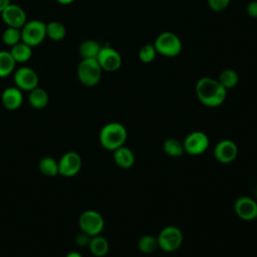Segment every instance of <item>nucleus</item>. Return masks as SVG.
I'll use <instances>...</instances> for the list:
<instances>
[{
    "instance_id": "obj_36",
    "label": "nucleus",
    "mask_w": 257,
    "mask_h": 257,
    "mask_svg": "<svg viewBox=\"0 0 257 257\" xmlns=\"http://www.w3.org/2000/svg\"><path fill=\"white\" fill-rule=\"evenodd\" d=\"M256 218H257V213H256Z\"/></svg>"
},
{
    "instance_id": "obj_33",
    "label": "nucleus",
    "mask_w": 257,
    "mask_h": 257,
    "mask_svg": "<svg viewBox=\"0 0 257 257\" xmlns=\"http://www.w3.org/2000/svg\"><path fill=\"white\" fill-rule=\"evenodd\" d=\"M66 257H82L78 252H76V251H72V252H69L67 255H66Z\"/></svg>"
},
{
    "instance_id": "obj_28",
    "label": "nucleus",
    "mask_w": 257,
    "mask_h": 257,
    "mask_svg": "<svg viewBox=\"0 0 257 257\" xmlns=\"http://www.w3.org/2000/svg\"><path fill=\"white\" fill-rule=\"evenodd\" d=\"M157 56V50L154 44L144 45L139 51V59L144 63L152 62Z\"/></svg>"
},
{
    "instance_id": "obj_20",
    "label": "nucleus",
    "mask_w": 257,
    "mask_h": 257,
    "mask_svg": "<svg viewBox=\"0 0 257 257\" xmlns=\"http://www.w3.org/2000/svg\"><path fill=\"white\" fill-rule=\"evenodd\" d=\"M66 35L64 24L59 21H50L46 24V36L52 41H60Z\"/></svg>"
},
{
    "instance_id": "obj_3",
    "label": "nucleus",
    "mask_w": 257,
    "mask_h": 257,
    "mask_svg": "<svg viewBox=\"0 0 257 257\" xmlns=\"http://www.w3.org/2000/svg\"><path fill=\"white\" fill-rule=\"evenodd\" d=\"M78 80L85 86L96 85L102 74V69L96 58H82L77 66Z\"/></svg>"
},
{
    "instance_id": "obj_29",
    "label": "nucleus",
    "mask_w": 257,
    "mask_h": 257,
    "mask_svg": "<svg viewBox=\"0 0 257 257\" xmlns=\"http://www.w3.org/2000/svg\"><path fill=\"white\" fill-rule=\"evenodd\" d=\"M231 0H208L209 7L215 12L224 11L230 4Z\"/></svg>"
},
{
    "instance_id": "obj_10",
    "label": "nucleus",
    "mask_w": 257,
    "mask_h": 257,
    "mask_svg": "<svg viewBox=\"0 0 257 257\" xmlns=\"http://www.w3.org/2000/svg\"><path fill=\"white\" fill-rule=\"evenodd\" d=\"M1 17L7 27H14L21 29L27 22L26 13L24 9L16 4L10 3L2 12Z\"/></svg>"
},
{
    "instance_id": "obj_22",
    "label": "nucleus",
    "mask_w": 257,
    "mask_h": 257,
    "mask_svg": "<svg viewBox=\"0 0 257 257\" xmlns=\"http://www.w3.org/2000/svg\"><path fill=\"white\" fill-rule=\"evenodd\" d=\"M101 46L94 40H84L79 46V53L82 58H96Z\"/></svg>"
},
{
    "instance_id": "obj_34",
    "label": "nucleus",
    "mask_w": 257,
    "mask_h": 257,
    "mask_svg": "<svg viewBox=\"0 0 257 257\" xmlns=\"http://www.w3.org/2000/svg\"><path fill=\"white\" fill-rule=\"evenodd\" d=\"M58 3L60 4H63V5H67V4H70L72 3L74 0H56Z\"/></svg>"
},
{
    "instance_id": "obj_18",
    "label": "nucleus",
    "mask_w": 257,
    "mask_h": 257,
    "mask_svg": "<svg viewBox=\"0 0 257 257\" xmlns=\"http://www.w3.org/2000/svg\"><path fill=\"white\" fill-rule=\"evenodd\" d=\"M29 92L30 93L28 96V101L32 107L36 109H41L47 105L49 96L45 89L37 86Z\"/></svg>"
},
{
    "instance_id": "obj_2",
    "label": "nucleus",
    "mask_w": 257,
    "mask_h": 257,
    "mask_svg": "<svg viewBox=\"0 0 257 257\" xmlns=\"http://www.w3.org/2000/svg\"><path fill=\"white\" fill-rule=\"evenodd\" d=\"M127 132L123 124L119 122H108L102 126L99 132L100 145L107 151L122 147L126 141Z\"/></svg>"
},
{
    "instance_id": "obj_30",
    "label": "nucleus",
    "mask_w": 257,
    "mask_h": 257,
    "mask_svg": "<svg viewBox=\"0 0 257 257\" xmlns=\"http://www.w3.org/2000/svg\"><path fill=\"white\" fill-rule=\"evenodd\" d=\"M90 238H91V237H90L89 235H87V234H85L84 232L81 231V233H79V234L76 235V237H75V242H76V244H77L78 246H80V247H85V246H88L89 241H90Z\"/></svg>"
},
{
    "instance_id": "obj_7",
    "label": "nucleus",
    "mask_w": 257,
    "mask_h": 257,
    "mask_svg": "<svg viewBox=\"0 0 257 257\" xmlns=\"http://www.w3.org/2000/svg\"><path fill=\"white\" fill-rule=\"evenodd\" d=\"M79 227L82 232L90 237L99 235L104 226L102 216L93 210H86L81 213L78 220Z\"/></svg>"
},
{
    "instance_id": "obj_14",
    "label": "nucleus",
    "mask_w": 257,
    "mask_h": 257,
    "mask_svg": "<svg viewBox=\"0 0 257 257\" xmlns=\"http://www.w3.org/2000/svg\"><path fill=\"white\" fill-rule=\"evenodd\" d=\"M234 211L240 219L251 221L256 219L257 203L250 197L241 196L234 203Z\"/></svg>"
},
{
    "instance_id": "obj_31",
    "label": "nucleus",
    "mask_w": 257,
    "mask_h": 257,
    "mask_svg": "<svg viewBox=\"0 0 257 257\" xmlns=\"http://www.w3.org/2000/svg\"><path fill=\"white\" fill-rule=\"evenodd\" d=\"M247 14L251 17V18H257V0L251 1L246 8Z\"/></svg>"
},
{
    "instance_id": "obj_26",
    "label": "nucleus",
    "mask_w": 257,
    "mask_h": 257,
    "mask_svg": "<svg viewBox=\"0 0 257 257\" xmlns=\"http://www.w3.org/2000/svg\"><path fill=\"white\" fill-rule=\"evenodd\" d=\"M39 170L45 176H56L58 174V162L51 157H44L39 162Z\"/></svg>"
},
{
    "instance_id": "obj_35",
    "label": "nucleus",
    "mask_w": 257,
    "mask_h": 257,
    "mask_svg": "<svg viewBox=\"0 0 257 257\" xmlns=\"http://www.w3.org/2000/svg\"><path fill=\"white\" fill-rule=\"evenodd\" d=\"M255 195H256V197H257V190H256V192H255Z\"/></svg>"
},
{
    "instance_id": "obj_13",
    "label": "nucleus",
    "mask_w": 257,
    "mask_h": 257,
    "mask_svg": "<svg viewBox=\"0 0 257 257\" xmlns=\"http://www.w3.org/2000/svg\"><path fill=\"white\" fill-rule=\"evenodd\" d=\"M238 155V147L231 140L220 141L214 149L215 159L222 164H229L233 162Z\"/></svg>"
},
{
    "instance_id": "obj_5",
    "label": "nucleus",
    "mask_w": 257,
    "mask_h": 257,
    "mask_svg": "<svg viewBox=\"0 0 257 257\" xmlns=\"http://www.w3.org/2000/svg\"><path fill=\"white\" fill-rule=\"evenodd\" d=\"M46 37V23L40 20L27 21L21 28V41L34 47L43 42Z\"/></svg>"
},
{
    "instance_id": "obj_1",
    "label": "nucleus",
    "mask_w": 257,
    "mask_h": 257,
    "mask_svg": "<svg viewBox=\"0 0 257 257\" xmlns=\"http://www.w3.org/2000/svg\"><path fill=\"white\" fill-rule=\"evenodd\" d=\"M196 94L204 105L216 107L224 102L227 95V89L221 85L218 79L202 77L196 83Z\"/></svg>"
},
{
    "instance_id": "obj_19",
    "label": "nucleus",
    "mask_w": 257,
    "mask_h": 257,
    "mask_svg": "<svg viewBox=\"0 0 257 257\" xmlns=\"http://www.w3.org/2000/svg\"><path fill=\"white\" fill-rule=\"evenodd\" d=\"M88 248L92 255L96 257H102L106 255V253L108 252L109 244L104 237L100 235H96L90 238Z\"/></svg>"
},
{
    "instance_id": "obj_23",
    "label": "nucleus",
    "mask_w": 257,
    "mask_h": 257,
    "mask_svg": "<svg viewBox=\"0 0 257 257\" xmlns=\"http://www.w3.org/2000/svg\"><path fill=\"white\" fill-rule=\"evenodd\" d=\"M218 81L225 89H231L235 87L239 81V75L234 69H224L218 78Z\"/></svg>"
},
{
    "instance_id": "obj_21",
    "label": "nucleus",
    "mask_w": 257,
    "mask_h": 257,
    "mask_svg": "<svg viewBox=\"0 0 257 257\" xmlns=\"http://www.w3.org/2000/svg\"><path fill=\"white\" fill-rule=\"evenodd\" d=\"M16 62L9 51H0V77H6L15 69Z\"/></svg>"
},
{
    "instance_id": "obj_8",
    "label": "nucleus",
    "mask_w": 257,
    "mask_h": 257,
    "mask_svg": "<svg viewBox=\"0 0 257 257\" xmlns=\"http://www.w3.org/2000/svg\"><path fill=\"white\" fill-rule=\"evenodd\" d=\"M184 151L192 156H198L207 151L209 147L208 136L200 131L189 134L183 142Z\"/></svg>"
},
{
    "instance_id": "obj_15",
    "label": "nucleus",
    "mask_w": 257,
    "mask_h": 257,
    "mask_svg": "<svg viewBox=\"0 0 257 257\" xmlns=\"http://www.w3.org/2000/svg\"><path fill=\"white\" fill-rule=\"evenodd\" d=\"M1 101L4 107L8 110H15L22 104L23 94L22 90L17 86H10L3 90Z\"/></svg>"
},
{
    "instance_id": "obj_16",
    "label": "nucleus",
    "mask_w": 257,
    "mask_h": 257,
    "mask_svg": "<svg viewBox=\"0 0 257 257\" xmlns=\"http://www.w3.org/2000/svg\"><path fill=\"white\" fill-rule=\"evenodd\" d=\"M113 161L119 168L128 169L135 164V155L128 148L122 146L113 151Z\"/></svg>"
},
{
    "instance_id": "obj_25",
    "label": "nucleus",
    "mask_w": 257,
    "mask_h": 257,
    "mask_svg": "<svg viewBox=\"0 0 257 257\" xmlns=\"http://www.w3.org/2000/svg\"><path fill=\"white\" fill-rule=\"evenodd\" d=\"M163 149H164V152L172 158H179L185 152L183 143H181L177 139H168L167 141H165L163 145Z\"/></svg>"
},
{
    "instance_id": "obj_11",
    "label": "nucleus",
    "mask_w": 257,
    "mask_h": 257,
    "mask_svg": "<svg viewBox=\"0 0 257 257\" xmlns=\"http://www.w3.org/2000/svg\"><path fill=\"white\" fill-rule=\"evenodd\" d=\"M14 82L19 89L31 91L38 86V75L32 68L23 66L14 72Z\"/></svg>"
},
{
    "instance_id": "obj_32",
    "label": "nucleus",
    "mask_w": 257,
    "mask_h": 257,
    "mask_svg": "<svg viewBox=\"0 0 257 257\" xmlns=\"http://www.w3.org/2000/svg\"><path fill=\"white\" fill-rule=\"evenodd\" d=\"M10 0H0V13L10 4Z\"/></svg>"
},
{
    "instance_id": "obj_17",
    "label": "nucleus",
    "mask_w": 257,
    "mask_h": 257,
    "mask_svg": "<svg viewBox=\"0 0 257 257\" xmlns=\"http://www.w3.org/2000/svg\"><path fill=\"white\" fill-rule=\"evenodd\" d=\"M16 63L27 62L32 56V47L20 41L11 47L9 51Z\"/></svg>"
},
{
    "instance_id": "obj_24",
    "label": "nucleus",
    "mask_w": 257,
    "mask_h": 257,
    "mask_svg": "<svg viewBox=\"0 0 257 257\" xmlns=\"http://www.w3.org/2000/svg\"><path fill=\"white\" fill-rule=\"evenodd\" d=\"M138 248L144 254H152L158 248V240L152 235H144L138 241Z\"/></svg>"
},
{
    "instance_id": "obj_4",
    "label": "nucleus",
    "mask_w": 257,
    "mask_h": 257,
    "mask_svg": "<svg viewBox=\"0 0 257 257\" xmlns=\"http://www.w3.org/2000/svg\"><path fill=\"white\" fill-rule=\"evenodd\" d=\"M154 46L157 53L167 57H175L182 50V41L175 33L165 31L156 38Z\"/></svg>"
},
{
    "instance_id": "obj_12",
    "label": "nucleus",
    "mask_w": 257,
    "mask_h": 257,
    "mask_svg": "<svg viewBox=\"0 0 257 257\" xmlns=\"http://www.w3.org/2000/svg\"><path fill=\"white\" fill-rule=\"evenodd\" d=\"M81 168V158L75 152L65 153L58 162V174L65 177L76 175Z\"/></svg>"
},
{
    "instance_id": "obj_27",
    "label": "nucleus",
    "mask_w": 257,
    "mask_h": 257,
    "mask_svg": "<svg viewBox=\"0 0 257 257\" xmlns=\"http://www.w3.org/2000/svg\"><path fill=\"white\" fill-rule=\"evenodd\" d=\"M2 40L4 44L8 46H14L21 41V29L14 27H7L2 34Z\"/></svg>"
},
{
    "instance_id": "obj_9",
    "label": "nucleus",
    "mask_w": 257,
    "mask_h": 257,
    "mask_svg": "<svg viewBox=\"0 0 257 257\" xmlns=\"http://www.w3.org/2000/svg\"><path fill=\"white\" fill-rule=\"evenodd\" d=\"M96 60L101 69L108 72L117 70L121 65V57L119 53L109 46H101Z\"/></svg>"
},
{
    "instance_id": "obj_6",
    "label": "nucleus",
    "mask_w": 257,
    "mask_h": 257,
    "mask_svg": "<svg viewBox=\"0 0 257 257\" xmlns=\"http://www.w3.org/2000/svg\"><path fill=\"white\" fill-rule=\"evenodd\" d=\"M157 240L159 248L166 252H173L181 247L183 243V233L176 226H167L161 230Z\"/></svg>"
}]
</instances>
